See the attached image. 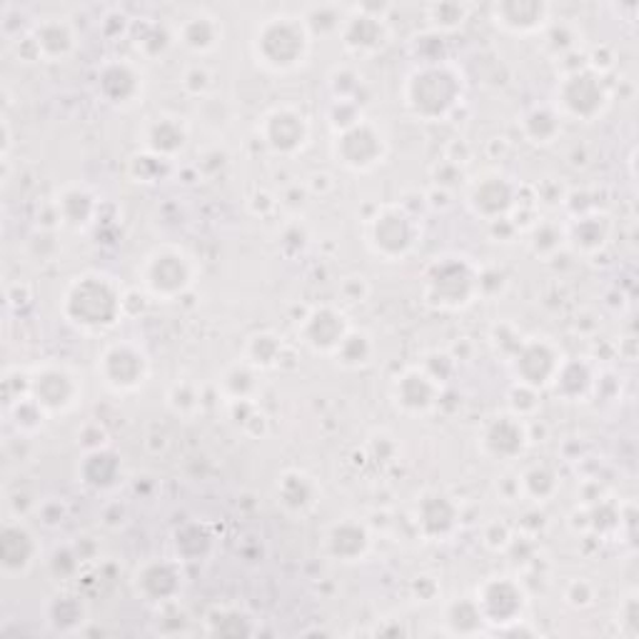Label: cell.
Listing matches in <instances>:
<instances>
[{"label": "cell", "instance_id": "10", "mask_svg": "<svg viewBox=\"0 0 639 639\" xmlns=\"http://www.w3.org/2000/svg\"><path fill=\"white\" fill-rule=\"evenodd\" d=\"M30 397L43 407L45 415L68 413L78 405L80 383L63 365H43L30 373Z\"/></svg>", "mask_w": 639, "mask_h": 639}, {"label": "cell", "instance_id": "28", "mask_svg": "<svg viewBox=\"0 0 639 639\" xmlns=\"http://www.w3.org/2000/svg\"><path fill=\"white\" fill-rule=\"evenodd\" d=\"M135 585L148 602H173L180 592V572L170 562H148L138 569Z\"/></svg>", "mask_w": 639, "mask_h": 639}, {"label": "cell", "instance_id": "39", "mask_svg": "<svg viewBox=\"0 0 639 639\" xmlns=\"http://www.w3.org/2000/svg\"><path fill=\"white\" fill-rule=\"evenodd\" d=\"M280 353H283V345H280V339L275 335H270V333L255 335L247 345V363L257 369L275 367Z\"/></svg>", "mask_w": 639, "mask_h": 639}, {"label": "cell", "instance_id": "15", "mask_svg": "<svg viewBox=\"0 0 639 639\" xmlns=\"http://www.w3.org/2000/svg\"><path fill=\"white\" fill-rule=\"evenodd\" d=\"M549 13H552V8L547 3H537V0H505V3H495L489 8L495 26L515 36L542 33L552 23Z\"/></svg>", "mask_w": 639, "mask_h": 639}, {"label": "cell", "instance_id": "35", "mask_svg": "<svg viewBox=\"0 0 639 639\" xmlns=\"http://www.w3.org/2000/svg\"><path fill=\"white\" fill-rule=\"evenodd\" d=\"M255 369L257 367H253L245 359L243 365L237 363L223 375V389H225V395L230 397V403H237V399H253L255 389H257Z\"/></svg>", "mask_w": 639, "mask_h": 639}, {"label": "cell", "instance_id": "33", "mask_svg": "<svg viewBox=\"0 0 639 639\" xmlns=\"http://www.w3.org/2000/svg\"><path fill=\"white\" fill-rule=\"evenodd\" d=\"M552 385L557 387V393H562L565 397H579L587 393L589 385H592V375H589L585 363H577V359H567L565 363L562 359Z\"/></svg>", "mask_w": 639, "mask_h": 639}, {"label": "cell", "instance_id": "3", "mask_svg": "<svg viewBox=\"0 0 639 639\" xmlns=\"http://www.w3.org/2000/svg\"><path fill=\"white\" fill-rule=\"evenodd\" d=\"M310 38L313 36L300 16H270L255 30L253 55L270 73H293L307 60Z\"/></svg>", "mask_w": 639, "mask_h": 639}, {"label": "cell", "instance_id": "17", "mask_svg": "<svg viewBox=\"0 0 639 639\" xmlns=\"http://www.w3.org/2000/svg\"><path fill=\"white\" fill-rule=\"evenodd\" d=\"M347 333H349V327H347L345 315L329 305L315 307L313 313L303 320V325H300L303 343L310 349H315V353H333L335 355V349L343 345V339Z\"/></svg>", "mask_w": 639, "mask_h": 639}, {"label": "cell", "instance_id": "26", "mask_svg": "<svg viewBox=\"0 0 639 639\" xmlns=\"http://www.w3.org/2000/svg\"><path fill=\"white\" fill-rule=\"evenodd\" d=\"M457 507L445 495H427L417 505V527L429 539H443L457 527Z\"/></svg>", "mask_w": 639, "mask_h": 639}, {"label": "cell", "instance_id": "19", "mask_svg": "<svg viewBox=\"0 0 639 639\" xmlns=\"http://www.w3.org/2000/svg\"><path fill=\"white\" fill-rule=\"evenodd\" d=\"M393 397L397 407L405 409L407 415H425L437 405L439 383H435V379L419 367L405 369V373L395 379Z\"/></svg>", "mask_w": 639, "mask_h": 639}, {"label": "cell", "instance_id": "8", "mask_svg": "<svg viewBox=\"0 0 639 639\" xmlns=\"http://www.w3.org/2000/svg\"><path fill=\"white\" fill-rule=\"evenodd\" d=\"M98 375L113 393H135L148 383L150 359L133 343H113L98 357Z\"/></svg>", "mask_w": 639, "mask_h": 639}, {"label": "cell", "instance_id": "14", "mask_svg": "<svg viewBox=\"0 0 639 639\" xmlns=\"http://www.w3.org/2000/svg\"><path fill=\"white\" fill-rule=\"evenodd\" d=\"M475 602L479 612H483L485 622L509 625L519 622V615H523L525 609V595L523 587L513 582L509 577H493L479 587Z\"/></svg>", "mask_w": 639, "mask_h": 639}, {"label": "cell", "instance_id": "37", "mask_svg": "<svg viewBox=\"0 0 639 639\" xmlns=\"http://www.w3.org/2000/svg\"><path fill=\"white\" fill-rule=\"evenodd\" d=\"M519 485H523V493L527 497H532L535 503H547L549 497L557 493V477L549 467H529L527 473L519 477Z\"/></svg>", "mask_w": 639, "mask_h": 639}, {"label": "cell", "instance_id": "30", "mask_svg": "<svg viewBox=\"0 0 639 639\" xmlns=\"http://www.w3.org/2000/svg\"><path fill=\"white\" fill-rule=\"evenodd\" d=\"M120 475V459L108 453V449H95V453H88L83 459V467H80V479L85 485L95 489H108L118 483Z\"/></svg>", "mask_w": 639, "mask_h": 639}, {"label": "cell", "instance_id": "44", "mask_svg": "<svg viewBox=\"0 0 639 639\" xmlns=\"http://www.w3.org/2000/svg\"><path fill=\"white\" fill-rule=\"evenodd\" d=\"M210 85H213V75H210V70L205 65H190L185 68L183 73V88L185 93L190 95H205Z\"/></svg>", "mask_w": 639, "mask_h": 639}, {"label": "cell", "instance_id": "7", "mask_svg": "<svg viewBox=\"0 0 639 639\" xmlns=\"http://www.w3.org/2000/svg\"><path fill=\"white\" fill-rule=\"evenodd\" d=\"M609 105V93L602 75L592 70H575L567 73L557 88V113L577 120H595Z\"/></svg>", "mask_w": 639, "mask_h": 639}, {"label": "cell", "instance_id": "21", "mask_svg": "<svg viewBox=\"0 0 639 639\" xmlns=\"http://www.w3.org/2000/svg\"><path fill=\"white\" fill-rule=\"evenodd\" d=\"M40 547L36 535L18 519H8L0 535V562H3L6 575H23L33 567Z\"/></svg>", "mask_w": 639, "mask_h": 639}, {"label": "cell", "instance_id": "46", "mask_svg": "<svg viewBox=\"0 0 639 639\" xmlns=\"http://www.w3.org/2000/svg\"><path fill=\"white\" fill-rule=\"evenodd\" d=\"M343 295L347 303H363L365 295H367V285L363 277H349L347 283L343 285Z\"/></svg>", "mask_w": 639, "mask_h": 639}, {"label": "cell", "instance_id": "5", "mask_svg": "<svg viewBox=\"0 0 639 639\" xmlns=\"http://www.w3.org/2000/svg\"><path fill=\"white\" fill-rule=\"evenodd\" d=\"M419 240V225L403 205H385L367 223V245L387 263L407 257Z\"/></svg>", "mask_w": 639, "mask_h": 639}, {"label": "cell", "instance_id": "6", "mask_svg": "<svg viewBox=\"0 0 639 639\" xmlns=\"http://www.w3.org/2000/svg\"><path fill=\"white\" fill-rule=\"evenodd\" d=\"M477 290V270L465 260L445 257L427 267L425 273V300L443 310H459L473 303Z\"/></svg>", "mask_w": 639, "mask_h": 639}, {"label": "cell", "instance_id": "24", "mask_svg": "<svg viewBox=\"0 0 639 639\" xmlns=\"http://www.w3.org/2000/svg\"><path fill=\"white\" fill-rule=\"evenodd\" d=\"M30 38H33L38 55L43 60H50V63H58V60L68 58L78 45L75 28L63 18L43 20V23H38L33 28Z\"/></svg>", "mask_w": 639, "mask_h": 639}, {"label": "cell", "instance_id": "18", "mask_svg": "<svg viewBox=\"0 0 639 639\" xmlns=\"http://www.w3.org/2000/svg\"><path fill=\"white\" fill-rule=\"evenodd\" d=\"M98 93L113 105L135 103L143 95V73L130 60H110L98 73Z\"/></svg>", "mask_w": 639, "mask_h": 639}, {"label": "cell", "instance_id": "34", "mask_svg": "<svg viewBox=\"0 0 639 639\" xmlns=\"http://www.w3.org/2000/svg\"><path fill=\"white\" fill-rule=\"evenodd\" d=\"M347 10L339 6H310L305 8V13L300 16L303 23L307 26L310 36H327V33H339V28L345 23Z\"/></svg>", "mask_w": 639, "mask_h": 639}, {"label": "cell", "instance_id": "12", "mask_svg": "<svg viewBox=\"0 0 639 639\" xmlns=\"http://www.w3.org/2000/svg\"><path fill=\"white\" fill-rule=\"evenodd\" d=\"M339 40H343V48L349 55H375L389 40L387 20L383 16L367 13L363 6L347 8L345 23L339 28Z\"/></svg>", "mask_w": 639, "mask_h": 639}, {"label": "cell", "instance_id": "31", "mask_svg": "<svg viewBox=\"0 0 639 639\" xmlns=\"http://www.w3.org/2000/svg\"><path fill=\"white\" fill-rule=\"evenodd\" d=\"M559 130H562V115H559L555 108L537 105L523 118V133L529 143H535V145L555 143Z\"/></svg>", "mask_w": 639, "mask_h": 639}, {"label": "cell", "instance_id": "38", "mask_svg": "<svg viewBox=\"0 0 639 639\" xmlns=\"http://www.w3.org/2000/svg\"><path fill=\"white\" fill-rule=\"evenodd\" d=\"M485 617L479 612V607L475 599H459L447 612V625L453 627V632L457 635H473L483 627Z\"/></svg>", "mask_w": 639, "mask_h": 639}, {"label": "cell", "instance_id": "27", "mask_svg": "<svg viewBox=\"0 0 639 639\" xmlns=\"http://www.w3.org/2000/svg\"><path fill=\"white\" fill-rule=\"evenodd\" d=\"M320 487L310 475L300 473V469H287L277 479V503L283 505L287 513L305 515L317 505Z\"/></svg>", "mask_w": 639, "mask_h": 639}, {"label": "cell", "instance_id": "36", "mask_svg": "<svg viewBox=\"0 0 639 639\" xmlns=\"http://www.w3.org/2000/svg\"><path fill=\"white\" fill-rule=\"evenodd\" d=\"M375 353L373 339L367 333H359V329H349L345 335L343 345L335 349L337 363H343L345 367H363L369 363V357Z\"/></svg>", "mask_w": 639, "mask_h": 639}, {"label": "cell", "instance_id": "4", "mask_svg": "<svg viewBox=\"0 0 639 639\" xmlns=\"http://www.w3.org/2000/svg\"><path fill=\"white\" fill-rule=\"evenodd\" d=\"M195 265L185 250L163 245L155 247L153 253L145 255L143 265H140V283H143L145 293L155 300H170L187 293L193 285Z\"/></svg>", "mask_w": 639, "mask_h": 639}, {"label": "cell", "instance_id": "40", "mask_svg": "<svg viewBox=\"0 0 639 639\" xmlns=\"http://www.w3.org/2000/svg\"><path fill=\"white\" fill-rule=\"evenodd\" d=\"M605 237H607L605 217H579V223L572 227V233H569V240H572L577 247L587 250V253L602 245Z\"/></svg>", "mask_w": 639, "mask_h": 639}, {"label": "cell", "instance_id": "13", "mask_svg": "<svg viewBox=\"0 0 639 639\" xmlns=\"http://www.w3.org/2000/svg\"><path fill=\"white\" fill-rule=\"evenodd\" d=\"M562 357H559L557 347L547 339H523L513 355V367L519 385H527L532 389H542L552 385Z\"/></svg>", "mask_w": 639, "mask_h": 639}, {"label": "cell", "instance_id": "9", "mask_svg": "<svg viewBox=\"0 0 639 639\" xmlns=\"http://www.w3.org/2000/svg\"><path fill=\"white\" fill-rule=\"evenodd\" d=\"M333 150L345 168L355 170V173H367V170H373L383 163V158L387 153V140L383 135V130L375 123L359 120L357 125L335 135Z\"/></svg>", "mask_w": 639, "mask_h": 639}, {"label": "cell", "instance_id": "42", "mask_svg": "<svg viewBox=\"0 0 639 639\" xmlns=\"http://www.w3.org/2000/svg\"><path fill=\"white\" fill-rule=\"evenodd\" d=\"M173 40L175 36L168 33V30H163L160 26H148L145 33L138 36V50L148 58H158L165 53Z\"/></svg>", "mask_w": 639, "mask_h": 639}, {"label": "cell", "instance_id": "47", "mask_svg": "<svg viewBox=\"0 0 639 639\" xmlns=\"http://www.w3.org/2000/svg\"><path fill=\"white\" fill-rule=\"evenodd\" d=\"M572 589H577V595H572V592H567V602L569 605H575V607H585V605H589L592 602V587H589L585 579H575L572 585H569Z\"/></svg>", "mask_w": 639, "mask_h": 639}, {"label": "cell", "instance_id": "25", "mask_svg": "<svg viewBox=\"0 0 639 639\" xmlns=\"http://www.w3.org/2000/svg\"><path fill=\"white\" fill-rule=\"evenodd\" d=\"M143 143L150 155L173 160L178 153H183L187 143V128L180 123V118L160 115L145 125Z\"/></svg>", "mask_w": 639, "mask_h": 639}, {"label": "cell", "instance_id": "41", "mask_svg": "<svg viewBox=\"0 0 639 639\" xmlns=\"http://www.w3.org/2000/svg\"><path fill=\"white\" fill-rule=\"evenodd\" d=\"M565 230L555 225V223H537L532 230V240H529V245H532V253L535 255H552L557 253L559 247L565 243Z\"/></svg>", "mask_w": 639, "mask_h": 639}, {"label": "cell", "instance_id": "32", "mask_svg": "<svg viewBox=\"0 0 639 639\" xmlns=\"http://www.w3.org/2000/svg\"><path fill=\"white\" fill-rule=\"evenodd\" d=\"M469 13H473V6H467V3H433L425 8V18L429 28H433L439 36L453 33V30L463 28L467 23Z\"/></svg>", "mask_w": 639, "mask_h": 639}, {"label": "cell", "instance_id": "23", "mask_svg": "<svg viewBox=\"0 0 639 639\" xmlns=\"http://www.w3.org/2000/svg\"><path fill=\"white\" fill-rule=\"evenodd\" d=\"M175 40L183 48H187L190 53L195 55H207L220 45L223 40V26L215 16L205 13V10H197V13L187 16L180 28L175 30Z\"/></svg>", "mask_w": 639, "mask_h": 639}, {"label": "cell", "instance_id": "43", "mask_svg": "<svg viewBox=\"0 0 639 639\" xmlns=\"http://www.w3.org/2000/svg\"><path fill=\"white\" fill-rule=\"evenodd\" d=\"M363 115H359V108L355 100H335L333 110H329V125H333L335 133H343V130L357 125Z\"/></svg>", "mask_w": 639, "mask_h": 639}, {"label": "cell", "instance_id": "1", "mask_svg": "<svg viewBox=\"0 0 639 639\" xmlns=\"http://www.w3.org/2000/svg\"><path fill=\"white\" fill-rule=\"evenodd\" d=\"M63 317L85 333H105L123 315L125 297L113 277L103 273H83L70 280L63 293Z\"/></svg>", "mask_w": 639, "mask_h": 639}, {"label": "cell", "instance_id": "11", "mask_svg": "<svg viewBox=\"0 0 639 639\" xmlns=\"http://www.w3.org/2000/svg\"><path fill=\"white\" fill-rule=\"evenodd\" d=\"M263 143L277 155H295L307 145L310 123L300 110L283 105L273 108L257 128Z\"/></svg>", "mask_w": 639, "mask_h": 639}, {"label": "cell", "instance_id": "45", "mask_svg": "<svg viewBox=\"0 0 639 639\" xmlns=\"http://www.w3.org/2000/svg\"><path fill=\"white\" fill-rule=\"evenodd\" d=\"M170 407L175 409V413H193V409L197 407V393H195V387L190 385V383H178L173 389H170Z\"/></svg>", "mask_w": 639, "mask_h": 639}, {"label": "cell", "instance_id": "20", "mask_svg": "<svg viewBox=\"0 0 639 639\" xmlns=\"http://www.w3.org/2000/svg\"><path fill=\"white\" fill-rule=\"evenodd\" d=\"M527 445V427L523 417L499 415L485 425L483 449L495 459H515Z\"/></svg>", "mask_w": 639, "mask_h": 639}, {"label": "cell", "instance_id": "16", "mask_svg": "<svg viewBox=\"0 0 639 639\" xmlns=\"http://www.w3.org/2000/svg\"><path fill=\"white\" fill-rule=\"evenodd\" d=\"M515 205L517 187L499 173L479 178L475 180L473 187H469V207L475 210V215L489 220V223L505 217Z\"/></svg>", "mask_w": 639, "mask_h": 639}, {"label": "cell", "instance_id": "22", "mask_svg": "<svg viewBox=\"0 0 639 639\" xmlns=\"http://www.w3.org/2000/svg\"><path fill=\"white\" fill-rule=\"evenodd\" d=\"M327 555L337 562H357L369 549V532L363 523L345 517L327 529L325 535Z\"/></svg>", "mask_w": 639, "mask_h": 639}, {"label": "cell", "instance_id": "29", "mask_svg": "<svg viewBox=\"0 0 639 639\" xmlns=\"http://www.w3.org/2000/svg\"><path fill=\"white\" fill-rule=\"evenodd\" d=\"M95 215V197L85 187H65L58 200V217L68 227H85Z\"/></svg>", "mask_w": 639, "mask_h": 639}, {"label": "cell", "instance_id": "2", "mask_svg": "<svg viewBox=\"0 0 639 639\" xmlns=\"http://www.w3.org/2000/svg\"><path fill=\"white\" fill-rule=\"evenodd\" d=\"M405 105L415 118L425 123H437L463 105L465 83L459 70L443 60V63L417 65L409 73L405 90Z\"/></svg>", "mask_w": 639, "mask_h": 639}]
</instances>
